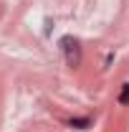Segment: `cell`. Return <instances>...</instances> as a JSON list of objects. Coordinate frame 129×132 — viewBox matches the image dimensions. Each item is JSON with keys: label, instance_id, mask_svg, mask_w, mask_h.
Masks as SVG:
<instances>
[{"label": "cell", "instance_id": "cell-1", "mask_svg": "<svg viewBox=\"0 0 129 132\" xmlns=\"http://www.w3.org/2000/svg\"><path fill=\"white\" fill-rule=\"evenodd\" d=\"M61 48H63V56H66V64L68 66H79L81 64V46H79L76 38L63 36L61 38Z\"/></svg>", "mask_w": 129, "mask_h": 132}, {"label": "cell", "instance_id": "cell-2", "mask_svg": "<svg viewBox=\"0 0 129 132\" xmlns=\"http://www.w3.org/2000/svg\"><path fill=\"white\" fill-rule=\"evenodd\" d=\"M68 125L76 127V130H86V127H91V119H89V117H73Z\"/></svg>", "mask_w": 129, "mask_h": 132}, {"label": "cell", "instance_id": "cell-3", "mask_svg": "<svg viewBox=\"0 0 129 132\" xmlns=\"http://www.w3.org/2000/svg\"><path fill=\"white\" fill-rule=\"evenodd\" d=\"M119 104H129V81L122 84V92H119Z\"/></svg>", "mask_w": 129, "mask_h": 132}]
</instances>
